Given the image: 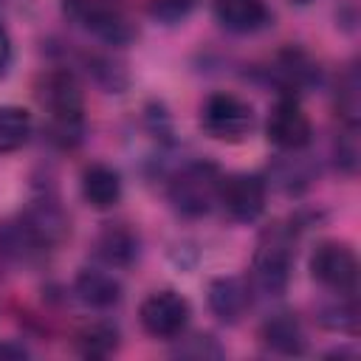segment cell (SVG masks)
<instances>
[{
	"mask_svg": "<svg viewBox=\"0 0 361 361\" xmlns=\"http://www.w3.org/2000/svg\"><path fill=\"white\" fill-rule=\"evenodd\" d=\"M200 124L212 138L237 144L251 133L254 113H251V104L234 93H212L203 104Z\"/></svg>",
	"mask_w": 361,
	"mask_h": 361,
	"instance_id": "obj_1",
	"label": "cell"
},
{
	"mask_svg": "<svg viewBox=\"0 0 361 361\" xmlns=\"http://www.w3.org/2000/svg\"><path fill=\"white\" fill-rule=\"evenodd\" d=\"M62 11L79 28H85L107 42H127L133 37L127 14L121 11V6L116 0H62Z\"/></svg>",
	"mask_w": 361,
	"mask_h": 361,
	"instance_id": "obj_2",
	"label": "cell"
},
{
	"mask_svg": "<svg viewBox=\"0 0 361 361\" xmlns=\"http://www.w3.org/2000/svg\"><path fill=\"white\" fill-rule=\"evenodd\" d=\"M39 102L48 107V113L59 130H65V133L79 130L85 104H82V90L68 71H54L45 76L42 90H39Z\"/></svg>",
	"mask_w": 361,
	"mask_h": 361,
	"instance_id": "obj_3",
	"label": "cell"
},
{
	"mask_svg": "<svg viewBox=\"0 0 361 361\" xmlns=\"http://www.w3.org/2000/svg\"><path fill=\"white\" fill-rule=\"evenodd\" d=\"M310 274L324 288L338 293H353L358 282L355 254L341 243H322L310 257Z\"/></svg>",
	"mask_w": 361,
	"mask_h": 361,
	"instance_id": "obj_4",
	"label": "cell"
},
{
	"mask_svg": "<svg viewBox=\"0 0 361 361\" xmlns=\"http://www.w3.org/2000/svg\"><path fill=\"white\" fill-rule=\"evenodd\" d=\"M141 324L155 338H172L178 336L189 322V302L175 290H158L149 293L141 302Z\"/></svg>",
	"mask_w": 361,
	"mask_h": 361,
	"instance_id": "obj_5",
	"label": "cell"
},
{
	"mask_svg": "<svg viewBox=\"0 0 361 361\" xmlns=\"http://www.w3.org/2000/svg\"><path fill=\"white\" fill-rule=\"evenodd\" d=\"M265 133H268V141L276 144L279 149H302L310 141L313 127H310L307 113L299 107V102L279 99L274 110L268 113Z\"/></svg>",
	"mask_w": 361,
	"mask_h": 361,
	"instance_id": "obj_6",
	"label": "cell"
},
{
	"mask_svg": "<svg viewBox=\"0 0 361 361\" xmlns=\"http://www.w3.org/2000/svg\"><path fill=\"white\" fill-rule=\"evenodd\" d=\"M217 200L234 220H257L265 209V183L257 175H231L217 183Z\"/></svg>",
	"mask_w": 361,
	"mask_h": 361,
	"instance_id": "obj_7",
	"label": "cell"
},
{
	"mask_svg": "<svg viewBox=\"0 0 361 361\" xmlns=\"http://www.w3.org/2000/svg\"><path fill=\"white\" fill-rule=\"evenodd\" d=\"M214 197H217V178H214L212 166H189L172 183V203L183 214L209 212Z\"/></svg>",
	"mask_w": 361,
	"mask_h": 361,
	"instance_id": "obj_8",
	"label": "cell"
},
{
	"mask_svg": "<svg viewBox=\"0 0 361 361\" xmlns=\"http://www.w3.org/2000/svg\"><path fill=\"white\" fill-rule=\"evenodd\" d=\"M214 14L228 31L237 34L257 31L268 23L265 0H214Z\"/></svg>",
	"mask_w": 361,
	"mask_h": 361,
	"instance_id": "obj_9",
	"label": "cell"
},
{
	"mask_svg": "<svg viewBox=\"0 0 361 361\" xmlns=\"http://www.w3.org/2000/svg\"><path fill=\"white\" fill-rule=\"evenodd\" d=\"M82 195L85 200L93 206V209H110L118 203L121 197V180H118V172L104 166V164H96L90 169H85L82 175Z\"/></svg>",
	"mask_w": 361,
	"mask_h": 361,
	"instance_id": "obj_10",
	"label": "cell"
},
{
	"mask_svg": "<svg viewBox=\"0 0 361 361\" xmlns=\"http://www.w3.org/2000/svg\"><path fill=\"white\" fill-rule=\"evenodd\" d=\"M76 293L93 307H110L118 302V282L102 271H82L76 279Z\"/></svg>",
	"mask_w": 361,
	"mask_h": 361,
	"instance_id": "obj_11",
	"label": "cell"
},
{
	"mask_svg": "<svg viewBox=\"0 0 361 361\" xmlns=\"http://www.w3.org/2000/svg\"><path fill=\"white\" fill-rule=\"evenodd\" d=\"M31 135V113L25 107H0V152L20 149Z\"/></svg>",
	"mask_w": 361,
	"mask_h": 361,
	"instance_id": "obj_12",
	"label": "cell"
},
{
	"mask_svg": "<svg viewBox=\"0 0 361 361\" xmlns=\"http://www.w3.org/2000/svg\"><path fill=\"white\" fill-rule=\"evenodd\" d=\"M209 305L220 319H234L245 305V290L237 279H217L209 288Z\"/></svg>",
	"mask_w": 361,
	"mask_h": 361,
	"instance_id": "obj_13",
	"label": "cell"
},
{
	"mask_svg": "<svg viewBox=\"0 0 361 361\" xmlns=\"http://www.w3.org/2000/svg\"><path fill=\"white\" fill-rule=\"evenodd\" d=\"M262 336H265V341H268L274 350H279V353H299V350H302V330H299V324H296L293 316H285V313H282V316L271 319V322L265 324Z\"/></svg>",
	"mask_w": 361,
	"mask_h": 361,
	"instance_id": "obj_14",
	"label": "cell"
},
{
	"mask_svg": "<svg viewBox=\"0 0 361 361\" xmlns=\"http://www.w3.org/2000/svg\"><path fill=\"white\" fill-rule=\"evenodd\" d=\"M257 276L268 290H279L288 279V254L279 245L259 251L257 257Z\"/></svg>",
	"mask_w": 361,
	"mask_h": 361,
	"instance_id": "obj_15",
	"label": "cell"
},
{
	"mask_svg": "<svg viewBox=\"0 0 361 361\" xmlns=\"http://www.w3.org/2000/svg\"><path fill=\"white\" fill-rule=\"evenodd\" d=\"M113 347H116V330L113 327L96 324V327L82 333V353L85 355H107Z\"/></svg>",
	"mask_w": 361,
	"mask_h": 361,
	"instance_id": "obj_16",
	"label": "cell"
},
{
	"mask_svg": "<svg viewBox=\"0 0 361 361\" xmlns=\"http://www.w3.org/2000/svg\"><path fill=\"white\" fill-rule=\"evenodd\" d=\"M195 6H197V0H152L149 11L161 20H178V17H186Z\"/></svg>",
	"mask_w": 361,
	"mask_h": 361,
	"instance_id": "obj_17",
	"label": "cell"
},
{
	"mask_svg": "<svg viewBox=\"0 0 361 361\" xmlns=\"http://www.w3.org/2000/svg\"><path fill=\"white\" fill-rule=\"evenodd\" d=\"M107 251H102L107 259H113V262H118V259H127L130 254H133V243H130V237H124V234H107V245H104Z\"/></svg>",
	"mask_w": 361,
	"mask_h": 361,
	"instance_id": "obj_18",
	"label": "cell"
},
{
	"mask_svg": "<svg viewBox=\"0 0 361 361\" xmlns=\"http://www.w3.org/2000/svg\"><path fill=\"white\" fill-rule=\"evenodd\" d=\"M8 62H11V39H8V31L0 25V76L6 73Z\"/></svg>",
	"mask_w": 361,
	"mask_h": 361,
	"instance_id": "obj_19",
	"label": "cell"
},
{
	"mask_svg": "<svg viewBox=\"0 0 361 361\" xmlns=\"http://www.w3.org/2000/svg\"><path fill=\"white\" fill-rule=\"evenodd\" d=\"M0 355H23V350H11V347H0Z\"/></svg>",
	"mask_w": 361,
	"mask_h": 361,
	"instance_id": "obj_20",
	"label": "cell"
},
{
	"mask_svg": "<svg viewBox=\"0 0 361 361\" xmlns=\"http://www.w3.org/2000/svg\"><path fill=\"white\" fill-rule=\"evenodd\" d=\"M293 3H310V0H293Z\"/></svg>",
	"mask_w": 361,
	"mask_h": 361,
	"instance_id": "obj_21",
	"label": "cell"
}]
</instances>
